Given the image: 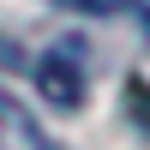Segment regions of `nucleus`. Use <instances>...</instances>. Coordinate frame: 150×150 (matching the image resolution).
<instances>
[{
  "label": "nucleus",
  "instance_id": "obj_2",
  "mask_svg": "<svg viewBox=\"0 0 150 150\" xmlns=\"http://www.w3.org/2000/svg\"><path fill=\"white\" fill-rule=\"evenodd\" d=\"M0 150H60V144L24 114V102H12V96L0 90Z\"/></svg>",
  "mask_w": 150,
  "mask_h": 150
},
{
  "label": "nucleus",
  "instance_id": "obj_3",
  "mask_svg": "<svg viewBox=\"0 0 150 150\" xmlns=\"http://www.w3.org/2000/svg\"><path fill=\"white\" fill-rule=\"evenodd\" d=\"M126 114L138 120L144 138H150V84H144V78H132V84H126Z\"/></svg>",
  "mask_w": 150,
  "mask_h": 150
},
{
  "label": "nucleus",
  "instance_id": "obj_1",
  "mask_svg": "<svg viewBox=\"0 0 150 150\" xmlns=\"http://www.w3.org/2000/svg\"><path fill=\"white\" fill-rule=\"evenodd\" d=\"M36 90H42L48 108H84V72H78V54L72 48H54V54L36 60Z\"/></svg>",
  "mask_w": 150,
  "mask_h": 150
},
{
  "label": "nucleus",
  "instance_id": "obj_4",
  "mask_svg": "<svg viewBox=\"0 0 150 150\" xmlns=\"http://www.w3.org/2000/svg\"><path fill=\"white\" fill-rule=\"evenodd\" d=\"M48 6H66V12H114L120 0H48Z\"/></svg>",
  "mask_w": 150,
  "mask_h": 150
}]
</instances>
